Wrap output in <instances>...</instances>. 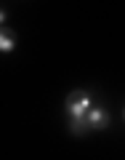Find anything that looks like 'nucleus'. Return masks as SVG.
<instances>
[{
	"label": "nucleus",
	"instance_id": "nucleus-1",
	"mask_svg": "<svg viewBox=\"0 0 125 160\" xmlns=\"http://www.w3.org/2000/svg\"><path fill=\"white\" fill-rule=\"evenodd\" d=\"M67 112H69V118H85L91 112V96L83 91H75L67 99Z\"/></svg>",
	"mask_w": 125,
	"mask_h": 160
},
{
	"label": "nucleus",
	"instance_id": "nucleus-2",
	"mask_svg": "<svg viewBox=\"0 0 125 160\" xmlns=\"http://www.w3.org/2000/svg\"><path fill=\"white\" fill-rule=\"evenodd\" d=\"M85 123H88V128H107L109 126V115L104 109H99V107H91V112L85 115Z\"/></svg>",
	"mask_w": 125,
	"mask_h": 160
},
{
	"label": "nucleus",
	"instance_id": "nucleus-3",
	"mask_svg": "<svg viewBox=\"0 0 125 160\" xmlns=\"http://www.w3.org/2000/svg\"><path fill=\"white\" fill-rule=\"evenodd\" d=\"M69 131H72L75 136H83V133L88 131V123H85V118H69Z\"/></svg>",
	"mask_w": 125,
	"mask_h": 160
},
{
	"label": "nucleus",
	"instance_id": "nucleus-4",
	"mask_svg": "<svg viewBox=\"0 0 125 160\" xmlns=\"http://www.w3.org/2000/svg\"><path fill=\"white\" fill-rule=\"evenodd\" d=\"M13 46H16V43H13V38H11L8 32H3V29H0V51L8 53V51H13Z\"/></svg>",
	"mask_w": 125,
	"mask_h": 160
},
{
	"label": "nucleus",
	"instance_id": "nucleus-5",
	"mask_svg": "<svg viewBox=\"0 0 125 160\" xmlns=\"http://www.w3.org/2000/svg\"><path fill=\"white\" fill-rule=\"evenodd\" d=\"M3 22H6V13H3V11H0V24H3Z\"/></svg>",
	"mask_w": 125,
	"mask_h": 160
},
{
	"label": "nucleus",
	"instance_id": "nucleus-6",
	"mask_svg": "<svg viewBox=\"0 0 125 160\" xmlns=\"http://www.w3.org/2000/svg\"><path fill=\"white\" fill-rule=\"evenodd\" d=\"M123 115H125V112H123Z\"/></svg>",
	"mask_w": 125,
	"mask_h": 160
}]
</instances>
